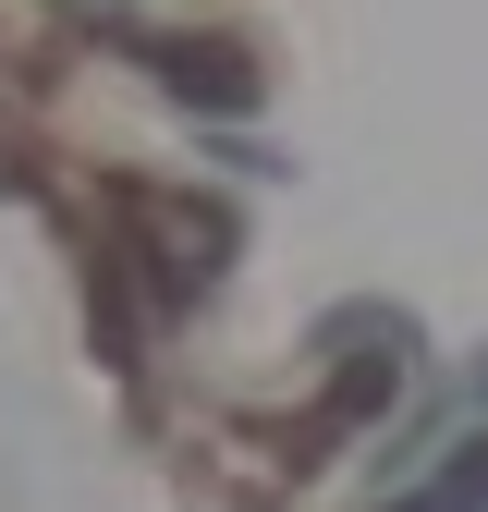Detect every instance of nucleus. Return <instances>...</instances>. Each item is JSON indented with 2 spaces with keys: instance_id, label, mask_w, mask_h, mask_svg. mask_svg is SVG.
Listing matches in <instances>:
<instances>
[{
  "instance_id": "obj_1",
  "label": "nucleus",
  "mask_w": 488,
  "mask_h": 512,
  "mask_svg": "<svg viewBox=\"0 0 488 512\" xmlns=\"http://www.w3.org/2000/svg\"><path fill=\"white\" fill-rule=\"evenodd\" d=\"M159 74L183 98H208V110H257V74H244L232 49H159Z\"/></svg>"
}]
</instances>
